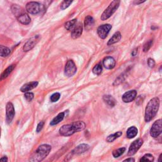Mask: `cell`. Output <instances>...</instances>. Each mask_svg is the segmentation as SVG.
<instances>
[{"instance_id":"obj_1","label":"cell","mask_w":162,"mask_h":162,"mask_svg":"<svg viewBox=\"0 0 162 162\" xmlns=\"http://www.w3.org/2000/svg\"><path fill=\"white\" fill-rule=\"evenodd\" d=\"M85 127L86 124L84 122L77 121L62 125L59 129V133L63 136H71L76 133L83 131Z\"/></svg>"},{"instance_id":"obj_2","label":"cell","mask_w":162,"mask_h":162,"mask_svg":"<svg viewBox=\"0 0 162 162\" xmlns=\"http://www.w3.org/2000/svg\"><path fill=\"white\" fill-rule=\"evenodd\" d=\"M159 107V100L158 98H152L148 103L146 110L144 120L146 122H150L156 116Z\"/></svg>"},{"instance_id":"obj_3","label":"cell","mask_w":162,"mask_h":162,"mask_svg":"<svg viewBox=\"0 0 162 162\" xmlns=\"http://www.w3.org/2000/svg\"><path fill=\"white\" fill-rule=\"evenodd\" d=\"M51 150V146L47 144H44L38 147V148L32 154L29 159L32 162H39L43 161Z\"/></svg>"},{"instance_id":"obj_4","label":"cell","mask_w":162,"mask_h":162,"mask_svg":"<svg viewBox=\"0 0 162 162\" xmlns=\"http://www.w3.org/2000/svg\"><path fill=\"white\" fill-rule=\"evenodd\" d=\"M120 4V0H113V1L109 5L108 8L102 13L101 16V20L105 21L110 18L118 8Z\"/></svg>"},{"instance_id":"obj_5","label":"cell","mask_w":162,"mask_h":162,"mask_svg":"<svg viewBox=\"0 0 162 162\" xmlns=\"http://www.w3.org/2000/svg\"><path fill=\"white\" fill-rule=\"evenodd\" d=\"M41 39V36L39 35H35L31 37L28 41L24 44L23 47V51L24 52H27L33 49L35 46L38 44Z\"/></svg>"},{"instance_id":"obj_6","label":"cell","mask_w":162,"mask_h":162,"mask_svg":"<svg viewBox=\"0 0 162 162\" xmlns=\"http://www.w3.org/2000/svg\"><path fill=\"white\" fill-rule=\"evenodd\" d=\"M162 132V120H157L153 124L150 129V135L151 137L156 138L158 137Z\"/></svg>"},{"instance_id":"obj_7","label":"cell","mask_w":162,"mask_h":162,"mask_svg":"<svg viewBox=\"0 0 162 162\" xmlns=\"http://www.w3.org/2000/svg\"><path fill=\"white\" fill-rule=\"evenodd\" d=\"M27 12L32 15H37L42 10L41 5L36 2H30L26 5Z\"/></svg>"},{"instance_id":"obj_8","label":"cell","mask_w":162,"mask_h":162,"mask_svg":"<svg viewBox=\"0 0 162 162\" xmlns=\"http://www.w3.org/2000/svg\"><path fill=\"white\" fill-rule=\"evenodd\" d=\"M77 72V67L73 60H70L67 61L65 67V75L68 77L74 76Z\"/></svg>"},{"instance_id":"obj_9","label":"cell","mask_w":162,"mask_h":162,"mask_svg":"<svg viewBox=\"0 0 162 162\" xmlns=\"http://www.w3.org/2000/svg\"><path fill=\"white\" fill-rule=\"evenodd\" d=\"M15 115L14 106L11 102H8L6 106V121L8 124L12 123Z\"/></svg>"},{"instance_id":"obj_10","label":"cell","mask_w":162,"mask_h":162,"mask_svg":"<svg viewBox=\"0 0 162 162\" xmlns=\"http://www.w3.org/2000/svg\"><path fill=\"white\" fill-rule=\"evenodd\" d=\"M112 28V26L110 24H108L100 25L98 28V30H97V32H98L99 37L103 39H105L107 37Z\"/></svg>"},{"instance_id":"obj_11","label":"cell","mask_w":162,"mask_h":162,"mask_svg":"<svg viewBox=\"0 0 162 162\" xmlns=\"http://www.w3.org/2000/svg\"><path fill=\"white\" fill-rule=\"evenodd\" d=\"M143 144V140L141 139H138L134 141L131 144V146L129 147L128 151V155L133 156V155L135 154Z\"/></svg>"},{"instance_id":"obj_12","label":"cell","mask_w":162,"mask_h":162,"mask_svg":"<svg viewBox=\"0 0 162 162\" xmlns=\"http://www.w3.org/2000/svg\"><path fill=\"white\" fill-rule=\"evenodd\" d=\"M137 96L136 90H131L125 92L122 96V100L124 103H131L133 102Z\"/></svg>"},{"instance_id":"obj_13","label":"cell","mask_w":162,"mask_h":162,"mask_svg":"<svg viewBox=\"0 0 162 162\" xmlns=\"http://www.w3.org/2000/svg\"><path fill=\"white\" fill-rule=\"evenodd\" d=\"M82 30H83V27L81 23L76 24L74 27L72 29L71 32V36L73 39H77L79 38L82 34Z\"/></svg>"},{"instance_id":"obj_14","label":"cell","mask_w":162,"mask_h":162,"mask_svg":"<svg viewBox=\"0 0 162 162\" xmlns=\"http://www.w3.org/2000/svg\"><path fill=\"white\" fill-rule=\"evenodd\" d=\"M103 65L107 69L111 70L115 67L116 61L113 57L107 56L103 60Z\"/></svg>"},{"instance_id":"obj_15","label":"cell","mask_w":162,"mask_h":162,"mask_svg":"<svg viewBox=\"0 0 162 162\" xmlns=\"http://www.w3.org/2000/svg\"><path fill=\"white\" fill-rule=\"evenodd\" d=\"M38 82L37 81L28 82V83H26L24 85H23L20 90L22 92H28L32 89L36 88L38 86Z\"/></svg>"},{"instance_id":"obj_16","label":"cell","mask_w":162,"mask_h":162,"mask_svg":"<svg viewBox=\"0 0 162 162\" xmlns=\"http://www.w3.org/2000/svg\"><path fill=\"white\" fill-rule=\"evenodd\" d=\"M89 149V146L86 144H81L79 146H77L72 151V154H80L82 153H84L86 152Z\"/></svg>"},{"instance_id":"obj_17","label":"cell","mask_w":162,"mask_h":162,"mask_svg":"<svg viewBox=\"0 0 162 162\" xmlns=\"http://www.w3.org/2000/svg\"><path fill=\"white\" fill-rule=\"evenodd\" d=\"M18 21L24 25H29L31 22V18L29 15L25 13H24L20 15L18 17H17Z\"/></svg>"},{"instance_id":"obj_18","label":"cell","mask_w":162,"mask_h":162,"mask_svg":"<svg viewBox=\"0 0 162 162\" xmlns=\"http://www.w3.org/2000/svg\"><path fill=\"white\" fill-rule=\"evenodd\" d=\"M15 67V65H11L7 67L2 74V75L0 76V81H2L5 79L6 78H7L9 76V75L12 72V71L14 70Z\"/></svg>"},{"instance_id":"obj_19","label":"cell","mask_w":162,"mask_h":162,"mask_svg":"<svg viewBox=\"0 0 162 162\" xmlns=\"http://www.w3.org/2000/svg\"><path fill=\"white\" fill-rule=\"evenodd\" d=\"M121 38H122V35L120 34V32H118V31L116 32L113 35V36L108 41V42L107 43V45L108 46H111L112 44H114L118 43L121 39Z\"/></svg>"},{"instance_id":"obj_20","label":"cell","mask_w":162,"mask_h":162,"mask_svg":"<svg viewBox=\"0 0 162 162\" xmlns=\"http://www.w3.org/2000/svg\"><path fill=\"white\" fill-rule=\"evenodd\" d=\"M138 133V129L135 126H132L127 131V137L128 139H132L136 136Z\"/></svg>"},{"instance_id":"obj_21","label":"cell","mask_w":162,"mask_h":162,"mask_svg":"<svg viewBox=\"0 0 162 162\" xmlns=\"http://www.w3.org/2000/svg\"><path fill=\"white\" fill-rule=\"evenodd\" d=\"M94 25V20L92 18V17L88 15L85 18L84 20V26L85 29L87 30H90Z\"/></svg>"},{"instance_id":"obj_22","label":"cell","mask_w":162,"mask_h":162,"mask_svg":"<svg viewBox=\"0 0 162 162\" xmlns=\"http://www.w3.org/2000/svg\"><path fill=\"white\" fill-rule=\"evenodd\" d=\"M103 100L111 107H113L116 105L115 99L111 95H105L103 96Z\"/></svg>"},{"instance_id":"obj_23","label":"cell","mask_w":162,"mask_h":162,"mask_svg":"<svg viewBox=\"0 0 162 162\" xmlns=\"http://www.w3.org/2000/svg\"><path fill=\"white\" fill-rule=\"evenodd\" d=\"M65 112L60 113L56 117H55L51 120V122H50V125H55L58 124L60 122H61L63 120V118L65 117Z\"/></svg>"},{"instance_id":"obj_24","label":"cell","mask_w":162,"mask_h":162,"mask_svg":"<svg viewBox=\"0 0 162 162\" xmlns=\"http://www.w3.org/2000/svg\"><path fill=\"white\" fill-rule=\"evenodd\" d=\"M11 53V50L9 48L0 45V56L2 57H7Z\"/></svg>"},{"instance_id":"obj_25","label":"cell","mask_w":162,"mask_h":162,"mask_svg":"<svg viewBox=\"0 0 162 162\" xmlns=\"http://www.w3.org/2000/svg\"><path fill=\"white\" fill-rule=\"evenodd\" d=\"M11 9H12V13L15 15V16H16L17 17H18L20 15L24 13V12H23V10L22 8L19 7L18 5H13L11 7Z\"/></svg>"},{"instance_id":"obj_26","label":"cell","mask_w":162,"mask_h":162,"mask_svg":"<svg viewBox=\"0 0 162 162\" xmlns=\"http://www.w3.org/2000/svg\"><path fill=\"white\" fill-rule=\"evenodd\" d=\"M122 135V133L121 131L117 132L112 135H110L107 138V141L108 143H112L113 141H115L116 139L120 138Z\"/></svg>"},{"instance_id":"obj_27","label":"cell","mask_w":162,"mask_h":162,"mask_svg":"<svg viewBox=\"0 0 162 162\" xmlns=\"http://www.w3.org/2000/svg\"><path fill=\"white\" fill-rule=\"evenodd\" d=\"M76 24H77V19H76V18L73 19L72 20L68 21L65 24V28L67 30H71L74 27V26L76 25Z\"/></svg>"},{"instance_id":"obj_28","label":"cell","mask_w":162,"mask_h":162,"mask_svg":"<svg viewBox=\"0 0 162 162\" xmlns=\"http://www.w3.org/2000/svg\"><path fill=\"white\" fill-rule=\"evenodd\" d=\"M103 71V67L101 63H98L92 69V72L96 75H100Z\"/></svg>"},{"instance_id":"obj_29","label":"cell","mask_w":162,"mask_h":162,"mask_svg":"<svg viewBox=\"0 0 162 162\" xmlns=\"http://www.w3.org/2000/svg\"><path fill=\"white\" fill-rule=\"evenodd\" d=\"M73 1L74 0H63L61 4L60 5L61 10H64L68 8L71 5Z\"/></svg>"},{"instance_id":"obj_30","label":"cell","mask_w":162,"mask_h":162,"mask_svg":"<svg viewBox=\"0 0 162 162\" xmlns=\"http://www.w3.org/2000/svg\"><path fill=\"white\" fill-rule=\"evenodd\" d=\"M125 151V148H120L114 150L113 151L112 154L114 158H118L122 154H123Z\"/></svg>"},{"instance_id":"obj_31","label":"cell","mask_w":162,"mask_h":162,"mask_svg":"<svg viewBox=\"0 0 162 162\" xmlns=\"http://www.w3.org/2000/svg\"><path fill=\"white\" fill-rule=\"evenodd\" d=\"M140 161H154V157L151 154H146L145 155L142 157L140 160Z\"/></svg>"},{"instance_id":"obj_32","label":"cell","mask_w":162,"mask_h":162,"mask_svg":"<svg viewBox=\"0 0 162 162\" xmlns=\"http://www.w3.org/2000/svg\"><path fill=\"white\" fill-rule=\"evenodd\" d=\"M24 97L25 99L28 102H30L32 101V100L34 99V95L32 92H25L24 94Z\"/></svg>"},{"instance_id":"obj_33","label":"cell","mask_w":162,"mask_h":162,"mask_svg":"<svg viewBox=\"0 0 162 162\" xmlns=\"http://www.w3.org/2000/svg\"><path fill=\"white\" fill-rule=\"evenodd\" d=\"M153 41L152 39H150L148 41H147L143 46V51L148 52L149 51V50L151 48V46L153 45Z\"/></svg>"},{"instance_id":"obj_34","label":"cell","mask_w":162,"mask_h":162,"mask_svg":"<svg viewBox=\"0 0 162 162\" xmlns=\"http://www.w3.org/2000/svg\"><path fill=\"white\" fill-rule=\"evenodd\" d=\"M125 81V76L123 74L118 77L113 82V86H117L122 83Z\"/></svg>"},{"instance_id":"obj_35","label":"cell","mask_w":162,"mask_h":162,"mask_svg":"<svg viewBox=\"0 0 162 162\" xmlns=\"http://www.w3.org/2000/svg\"><path fill=\"white\" fill-rule=\"evenodd\" d=\"M60 98V94L59 92H55L50 97V100L51 102H56Z\"/></svg>"},{"instance_id":"obj_36","label":"cell","mask_w":162,"mask_h":162,"mask_svg":"<svg viewBox=\"0 0 162 162\" xmlns=\"http://www.w3.org/2000/svg\"><path fill=\"white\" fill-rule=\"evenodd\" d=\"M148 65L150 68H153L155 66V61L152 58H148Z\"/></svg>"},{"instance_id":"obj_37","label":"cell","mask_w":162,"mask_h":162,"mask_svg":"<svg viewBox=\"0 0 162 162\" xmlns=\"http://www.w3.org/2000/svg\"><path fill=\"white\" fill-rule=\"evenodd\" d=\"M44 122H40L38 124V126H37V128H36V132L37 133H39L41 131V130L43 129V127H44Z\"/></svg>"},{"instance_id":"obj_38","label":"cell","mask_w":162,"mask_h":162,"mask_svg":"<svg viewBox=\"0 0 162 162\" xmlns=\"http://www.w3.org/2000/svg\"><path fill=\"white\" fill-rule=\"evenodd\" d=\"M146 0H134V3L135 5H140L141 3H144Z\"/></svg>"},{"instance_id":"obj_39","label":"cell","mask_w":162,"mask_h":162,"mask_svg":"<svg viewBox=\"0 0 162 162\" xmlns=\"http://www.w3.org/2000/svg\"><path fill=\"white\" fill-rule=\"evenodd\" d=\"M138 48H136V49H134V50L132 51L131 55H132L133 56H135L137 55V54H138Z\"/></svg>"},{"instance_id":"obj_40","label":"cell","mask_w":162,"mask_h":162,"mask_svg":"<svg viewBox=\"0 0 162 162\" xmlns=\"http://www.w3.org/2000/svg\"><path fill=\"white\" fill-rule=\"evenodd\" d=\"M123 161H131V162L133 161L134 162V161H135V159L133 158H127V159L123 160Z\"/></svg>"},{"instance_id":"obj_41","label":"cell","mask_w":162,"mask_h":162,"mask_svg":"<svg viewBox=\"0 0 162 162\" xmlns=\"http://www.w3.org/2000/svg\"><path fill=\"white\" fill-rule=\"evenodd\" d=\"M0 161H3V162L8 161V158H7V156H3L1 159H0Z\"/></svg>"},{"instance_id":"obj_42","label":"cell","mask_w":162,"mask_h":162,"mask_svg":"<svg viewBox=\"0 0 162 162\" xmlns=\"http://www.w3.org/2000/svg\"><path fill=\"white\" fill-rule=\"evenodd\" d=\"M161 155H162V154H161L160 155H159V159H158V161H161Z\"/></svg>"},{"instance_id":"obj_43","label":"cell","mask_w":162,"mask_h":162,"mask_svg":"<svg viewBox=\"0 0 162 162\" xmlns=\"http://www.w3.org/2000/svg\"><path fill=\"white\" fill-rule=\"evenodd\" d=\"M0 137H1V128H0Z\"/></svg>"}]
</instances>
